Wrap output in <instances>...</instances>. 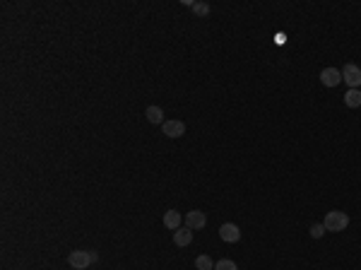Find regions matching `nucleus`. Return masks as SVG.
<instances>
[{"label":"nucleus","mask_w":361,"mask_h":270,"mask_svg":"<svg viewBox=\"0 0 361 270\" xmlns=\"http://www.w3.org/2000/svg\"><path fill=\"white\" fill-rule=\"evenodd\" d=\"M205 224H207V217H205V212H200V210H191V212L186 215V227H188V229H203Z\"/></svg>","instance_id":"obj_6"},{"label":"nucleus","mask_w":361,"mask_h":270,"mask_svg":"<svg viewBox=\"0 0 361 270\" xmlns=\"http://www.w3.org/2000/svg\"><path fill=\"white\" fill-rule=\"evenodd\" d=\"M195 15H200V17H205V15H210V5L207 3H193V8H191Z\"/></svg>","instance_id":"obj_14"},{"label":"nucleus","mask_w":361,"mask_h":270,"mask_svg":"<svg viewBox=\"0 0 361 270\" xmlns=\"http://www.w3.org/2000/svg\"><path fill=\"white\" fill-rule=\"evenodd\" d=\"M342 82H347L349 89H359L361 87V68L354 63H347L342 68Z\"/></svg>","instance_id":"obj_3"},{"label":"nucleus","mask_w":361,"mask_h":270,"mask_svg":"<svg viewBox=\"0 0 361 270\" xmlns=\"http://www.w3.org/2000/svg\"><path fill=\"white\" fill-rule=\"evenodd\" d=\"M161 130H164L166 138H180V135L186 133V123L183 121H164Z\"/></svg>","instance_id":"obj_7"},{"label":"nucleus","mask_w":361,"mask_h":270,"mask_svg":"<svg viewBox=\"0 0 361 270\" xmlns=\"http://www.w3.org/2000/svg\"><path fill=\"white\" fill-rule=\"evenodd\" d=\"M325 232H327V229H325V224H313V227H311V236H313V239H320Z\"/></svg>","instance_id":"obj_15"},{"label":"nucleus","mask_w":361,"mask_h":270,"mask_svg":"<svg viewBox=\"0 0 361 270\" xmlns=\"http://www.w3.org/2000/svg\"><path fill=\"white\" fill-rule=\"evenodd\" d=\"M323 224H325L327 232H342V229H347L349 215L347 212H342V210H330V212L325 215Z\"/></svg>","instance_id":"obj_1"},{"label":"nucleus","mask_w":361,"mask_h":270,"mask_svg":"<svg viewBox=\"0 0 361 270\" xmlns=\"http://www.w3.org/2000/svg\"><path fill=\"white\" fill-rule=\"evenodd\" d=\"M320 82L325 87H337L342 82V70H337V68H325L323 73H320Z\"/></svg>","instance_id":"obj_5"},{"label":"nucleus","mask_w":361,"mask_h":270,"mask_svg":"<svg viewBox=\"0 0 361 270\" xmlns=\"http://www.w3.org/2000/svg\"><path fill=\"white\" fill-rule=\"evenodd\" d=\"M96 260L94 251H72L68 256V263L72 265V270H87Z\"/></svg>","instance_id":"obj_2"},{"label":"nucleus","mask_w":361,"mask_h":270,"mask_svg":"<svg viewBox=\"0 0 361 270\" xmlns=\"http://www.w3.org/2000/svg\"><path fill=\"white\" fill-rule=\"evenodd\" d=\"M144 116H147V121L154 123V125H164V111H161V106H147V111H144Z\"/></svg>","instance_id":"obj_10"},{"label":"nucleus","mask_w":361,"mask_h":270,"mask_svg":"<svg viewBox=\"0 0 361 270\" xmlns=\"http://www.w3.org/2000/svg\"><path fill=\"white\" fill-rule=\"evenodd\" d=\"M344 104H347L349 109H359L361 106V92L359 89H349L347 94H344Z\"/></svg>","instance_id":"obj_11"},{"label":"nucleus","mask_w":361,"mask_h":270,"mask_svg":"<svg viewBox=\"0 0 361 270\" xmlns=\"http://www.w3.org/2000/svg\"><path fill=\"white\" fill-rule=\"evenodd\" d=\"M180 222H183L180 212H176V210H168V212H164V227H166V229L176 232V229L180 227Z\"/></svg>","instance_id":"obj_9"},{"label":"nucleus","mask_w":361,"mask_h":270,"mask_svg":"<svg viewBox=\"0 0 361 270\" xmlns=\"http://www.w3.org/2000/svg\"><path fill=\"white\" fill-rule=\"evenodd\" d=\"M219 236H222L227 244H236V241L241 239V229L236 227V224L227 222V224H222V227H219Z\"/></svg>","instance_id":"obj_4"},{"label":"nucleus","mask_w":361,"mask_h":270,"mask_svg":"<svg viewBox=\"0 0 361 270\" xmlns=\"http://www.w3.org/2000/svg\"><path fill=\"white\" fill-rule=\"evenodd\" d=\"M215 270H239V268H236V263H234V260H229V258H222L219 263H215Z\"/></svg>","instance_id":"obj_13"},{"label":"nucleus","mask_w":361,"mask_h":270,"mask_svg":"<svg viewBox=\"0 0 361 270\" xmlns=\"http://www.w3.org/2000/svg\"><path fill=\"white\" fill-rule=\"evenodd\" d=\"M191 241H193V229L178 227V229L173 232V244L176 246H191Z\"/></svg>","instance_id":"obj_8"},{"label":"nucleus","mask_w":361,"mask_h":270,"mask_svg":"<svg viewBox=\"0 0 361 270\" xmlns=\"http://www.w3.org/2000/svg\"><path fill=\"white\" fill-rule=\"evenodd\" d=\"M195 268L198 270H215V263H212V258L207 256V253H203V256L195 258Z\"/></svg>","instance_id":"obj_12"}]
</instances>
